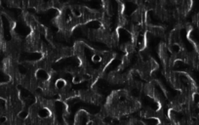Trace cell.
<instances>
[{"label": "cell", "instance_id": "obj_2", "mask_svg": "<svg viewBox=\"0 0 199 125\" xmlns=\"http://www.w3.org/2000/svg\"><path fill=\"white\" fill-rule=\"evenodd\" d=\"M56 85V88L59 89V90H63L65 86H66V81L64 79H63V78H60V79H58L55 83Z\"/></svg>", "mask_w": 199, "mask_h": 125}, {"label": "cell", "instance_id": "obj_1", "mask_svg": "<svg viewBox=\"0 0 199 125\" xmlns=\"http://www.w3.org/2000/svg\"><path fill=\"white\" fill-rule=\"evenodd\" d=\"M181 51H182V48H181V46L177 44V43H174V44H171L170 46V52L173 55H178L179 53H181Z\"/></svg>", "mask_w": 199, "mask_h": 125}]
</instances>
